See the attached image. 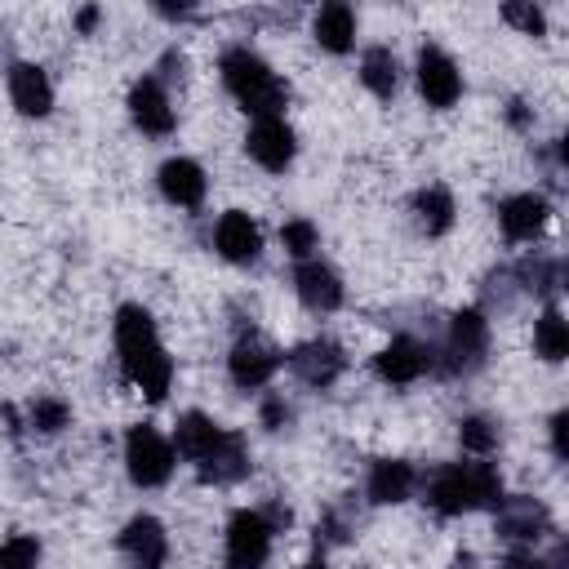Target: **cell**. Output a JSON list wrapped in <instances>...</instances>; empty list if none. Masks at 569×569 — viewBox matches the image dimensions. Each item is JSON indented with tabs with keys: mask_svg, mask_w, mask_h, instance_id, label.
<instances>
[{
	"mask_svg": "<svg viewBox=\"0 0 569 569\" xmlns=\"http://www.w3.org/2000/svg\"><path fill=\"white\" fill-rule=\"evenodd\" d=\"M116 347H120L124 378L147 400H164V391L173 382V360L164 356V347L156 338V325L142 307H120L116 311Z\"/></svg>",
	"mask_w": 569,
	"mask_h": 569,
	"instance_id": "obj_1",
	"label": "cell"
},
{
	"mask_svg": "<svg viewBox=\"0 0 569 569\" xmlns=\"http://www.w3.org/2000/svg\"><path fill=\"white\" fill-rule=\"evenodd\" d=\"M427 502L440 516H462L502 502V476L493 462H449L427 480Z\"/></svg>",
	"mask_w": 569,
	"mask_h": 569,
	"instance_id": "obj_2",
	"label": "cell"
},
{
	"mask_svg": "<svg viewBox=\"0 0 569 569\" xmlns=\"http://www.w3.org/2000/svg\"><path fill=\"white\" fill-rule=\"evenodd\" d=\"M222 84L258 120L262 116H280V107L289 102V89L280 84V76L258 53H249V49H227L222 53Z\"/></svg>",
	"mask_w": 569,
	"mask_h": 569,
	"instance_id": "obj_3",
	"label": "cell"
},
{
	"mask_svg": "<svg viewBox=\"0 0 569 569\" xmlns=\"http://www.w3.org/2000/svg\"><path fill=\"white\" fill-rule=\"evenodd\" d=\"M124 462H129L133 485L156 489V485H164L169 471H173V449H169V440H164L156 427L142 422V427H129V436H124Z\"/></svg>",
	"mask_w": 569,
	"mask_h": 569,
	"instance_id": "obj_4",
	"label": "cell"
},
{
	"mask_svg": "<svg viewBox=\"0 0 569 569\" xmlns=\"http://www.w3.org/2000/svg\"><path fill=\"white\" fill-rule=\"evenodd\" d=\"M271 525L262 511H236L227 525V569H262L271 556Z\"/></svg>",
	"mask_w": 569,
	"mask_h": 569,
	"instance_id": "obj_5",
	"label": "cell"
},
{
	"mask_svg": "<svg viewBox=\"0 0 569 569\" xmlns=\"http://www.w3.org/2000/svg\"><path fill=\"white\" fill-rule=\"evenodd\" d=\"M485 351H489V320L480 311H458L449 325V342H445V356H449L445 369L471 373V369H480Z\"/></svg>",
	"mask_w": 569,
	"mask_h": 569,
	"instance_id": "obj_6",
	"label": "cell"
},
{
	"mask_svg": "<svg viewBox=\"0 0 569 569\" xmlns=\"http://www.w3.org/2000/svg\"><path fill=\"white\" fill-rule=\"evenodd\" d=\"M418 89H422V98H427L431 107H453V102H458L462 76H458V67H453V58H449L445 49L427 44V49L418 53Z\"/></svg>",
	"mask_w": 569,
	"mask_h": 569,
	"instance_id": "obj_7",
	"label": "cell"
},
{
	"mask_svg": "<svg viewBox=\"0 0 569 569\" xmlns=\"http://www.w3.org/2000/svg\"><path fill=\"white\" fill-rule=\"evenodd\" d=\"M244 147H249V156H253L262 169H271V173L289 169V160H293V151H298L293 129H289L280 116H262V120H253Z\"/></svg>",
	"mask_w": 569,
	"mask_h": 569,
	"instance_id": "obj_8",
	"label": "cell"
},
{
	"mask_svg": "<svg viewBox=\"0 0 569 569\" xmlns=\"http://www.w3.org/2000/svg\"><path fill=\"white\" fill-rule=\"evenodd\" d=\"M342 365H347V356H342V347L329 342V338H311V342H302V347L289 351V369H293L307 387H329V382L342 373Z\"/></svg>",
	"mask_w": 569,
	"mask_h": 569,
	"instance_id": "obj_9",
	"label": "cell"
},
{
	"mask_svg": "<svg viewBox=\"0 0 569 569\" xmlns=\"http://www.w3.org/2000/svg\"><path fill=\"white\" fill-rule=\"evenodd\" d=\"M373 369H378V378H387V382L405 387V382L422 378L427 369H436V356H431V347H422V342H413V338H396L391 347H382V351H378Z\"/></svg>",
	"mask_w": 569,
	"mask_h": 569,
	"instance_id": "obj_10",
	"label": "cell"
},
{
	"mask_svg": "<svg viewBox=\"0 0 569 569\" xmlns=\"http://www.w3.org/2000/svg\"><path fill=\"white\" fill-rule=\"evenodd\" d=\"M120 551H124V560H129L133 569H160L164 556H169V538H164L160 520L133 516V520L124 525V533H120Z\"/></svg>",
	"mask_w": 569,
	"mask_h": 569,
	"instance_id": "obj_11",
	"label": "cell"
},
{
	"mask_svg": "<svg viewBox=\"0 0 569 569\" xmlns=\"http://www.w3.org/2000/svg\"><path fill=\"white\" fill-rule=\"evenodd\" d=\"M129 116H133V124L142 129V133H151V138H164L169 129H173V107H169V93L160 89V80H138L133 89H129Z\"/></svg>",
	"mask_w": 569,
	"mask_h": 569,
	"instance_id": "obj_12",
	"label": "cell"
},
{
	"mask_svg": "<svg viewBox=\"0 0 569 569\" xmlns=\"http://www.w3.org/2000/svg\"><path fill=\"white\" fill-rule=\"evenodd\" d=\"M213 244H218V253L227 258V262H253L258 253H262V231L253 227V218L249 213H240V209H231V213H222L218 218V231H213Z\"/></svg>",
	"mask_w": 569,
	"mask_h": 569,
	"instance_id": "obj_13",
	"label": "cell"
},
{
	"mask_svg": "<svg viewBox=\"0 0 569 569\" xmlns=\"http://www.w3.org/2000/svg\"><path fill=\"white\" fill-rule=\"evenodd\" d=\"M551 529V516L533 498H502L498 502V533L511 542H538Z\"/></svg>",
	"mask_w": 569,
	"mask_h": 569,
	"instance_id": "obj_14",
	"label": "cell"
},
{
	"mask_svg": "<svg viewBox=\"0 0 569 569\" xmlns=\"http://www.w3.org/2000/svg\"><path fill=\"white\" fill-rule=\"evenodd\" d=\"M276 365H280V356H276L258 333H249V338H240V342L231 347V382L244 387V391L262 387V382L276 373Z\"/></svg>",
	"mask_w": 569,
	"mask_h": 569,
	"instance_id": "obj_15",
	"label": "cell"
},
{
	"mask_svg": "<svg viewBox=\"0 0 569 569\" xmlns=\"http://www.w3.org/2000/svg\"><path fill=\"white\" fill-rule=\"evenodd\" d=\"M196 471H200V480H209V485H236V480L249 471V449H244V440H240L236 431H222L218 445L196 462Z\"/></svg>",
	"mask_w": 569,
	"mask_h": 569,
	"instance_id": "obj_16",
	"label": "cell"
},
{
	"mask_svg": "<svg viewBox=\"0 0 569 569\" xmlns=\"http://www.w3.org/2000/svg\"><path fill=\"white\" fill-rule=\"evenodd\" d=\"M293 284H298L302 307H311V311H333V307H342V280H338V271L325 267V262H302V267L293 271Z\"/></svg>",
	"mask_w": 569,
	"mask_h": 569,
	"instance_id": "obj_17",
	"label": "cell"
},
{
	"mask_svg": "<svg viewBox=\"0 0 569 569\" xmlns=\"http://www.w3.org/2000/svg\"><path fill=\"white\" fill-rule=\"evenodd\" d=\"M9 98H13V107H18L22 116H49V107H53V84H49V76H44L40 67L18 62V67L9 71Z\"/></svg>",
	"mask_w": 569,
	"mask_h": 569,
	"instance_id": "obj_18",
	"label": "cell"
},
{
	"mask_svg": "<svg viewBox=\"0 0 569 569\" xmlns=\"http://www.w3.org/2000/svg\"><path fill=\"white\" fill-rule=\"evenodd\" d=\"M547 213H551L547 200L533 196V191H525V196L502 200L498 222H502V236H507V240H533V236L547 227Z\"/></svg>",
	"mask_w": 569,
	"mask_h": 569,
	"instance_id": "obj_19",
	"label": "cell"
},
{
	"mask_svg": "<svg viewBox=\"0 0 569 569\" xmlns=\"http://www.w3.org/2000/svg\"><path fill=\"white\" fill-rule=\"evenodd\" d=\"M160 191H164V200L196 209L204 200V169L196 160H164L160 164Z\"/></svg>",
	"mask_w": 569,
	"mask_h": 569,
	"instance_id": "obj_20",
	"label": "cell"
},
{
	"mask_svg": "<svg viewBox=\"0 0 569 569\" xmlns=\"http://www.w3.org/2000/svg\"><path fill=\"white\" fill-rule=\"evenodd\" d=\"M218 436H222V427L213 422V418H204V413H182L178 418V427H173V449H178V458H187V462H200L213 445H218Z\"/></svg>",
	"mask_w": 569,
	"mask_h": 569,
	"instance_id": "obj_21",
	"label": "cell"
},
{
	"mask_svg": "<svg viewBox=\"0 0 569 569\" xmlns=\"http://www.w3.org/2000/svg\"><path fill=\"white\" fill-rule=\"evenodd\" d=\"M413 485H418V476H413V467L400 462V458H382V462H373V471H369V498H373V502H405V498L413 493Z\"/></svg>",
	"mask_w": 569,
	"mask_h": 569,
	"instance_id": "obj_22",
	"label": "cell"
},
{
	"mask_svg": "<svg viewBox=\"0 0 569 569\" xmlns=\"http://www.w3.org/2000/svg\"><path fill=\"white\" fill-rule=\"evenodd\" d=\"M316 40H320V49H329V53H347V49L356 44V13H351V4H342V0L325 4V9L316 13Z\"/></svg>",
	"mask_w": 569,
	"mask_h": 569,
	"instance_id": "obj_23",
	"label": "cell"
},
{
	"mask_svg": "<svg viewBox=\"0 0 569 569\" xmlns=\"http://www.w3.org/2000/svg\"><path fill=\"white\" fill-rule=\"evenodd\" d=\"M360 80H365V89H369V93L391 98V93H396V84H400L396 53H391V49H382V44L365 49V58H360Z\"/></svg>",
	"mask_w": 569,
	"mask_h": 569,
	"instance_id": "obj_24",
	"label": "cell"
},
{
	"mask_svg": "<svg viewBox=\"0 0 569 569\" xmlns=\"http://www.w3.org/2000/svg\"><path fill=\"white\" fill-rule=\"evenodd\" d=\"M413 213H418V227L427 236H445L453 227V196L445 187H422L413 196Z\"/></svg>",
	"mask_w": 569,
	"mask_h": 569,
	"instance_id": "obj_25",
	"label": "cell"
},
{
	"mask_svg": "<svg viewBox=\"0 0 569 569\" xmlns=\"http://www.w3.org/2000/svg\"><path fill=\"white\" fill-rule=\"evenodd\" d=\"M533 351L542 360H565L569 356V325H565V316L556 307H547L538 316V325H533Z\"/></svg>",
	"mask_w": 569,
	"mask_h": 569,
	"instance_id": "obj_26",
	"label": "cell"
},
{
	"mask_svg": "<svg viewBox=\"0 0 569 569\" xmlns=\"http://www.w3.org/2000/svg\"><path fill=\"white\" fill-rule=\"evenodd\" d=\"M67 418H71V409H67L62 400H53V396H40V400L27 409V427H31V431H40V436L62 431V427H67Z\"/></svg>",
	"mask_w": 569,
	"mask_h": 569,
	"instance_id": "obj_27",
	"label": "cell"
},
{
	"mask_svg": "<svg viewBox=\"0 0 569 569\" xmlns=\"http://www.w3.org/2000/svg\"><path fill=\"white\" fill-rule=\"evenodd\" d=\"M280 244H284V253H293V258H311V249L320 244V231L307 222V218H293V222H284L280 227Z\"/></svg>",
	"mask_w": 569,
	"mask_h": 569,
	"instance_id": "obj_28",
	"label": "cell"
},
{
	"mask_svg": "<svg viewBox=\"0 0 569 569\" xmlns=\"http://www.w3.org/2000/svg\"><path fill=\"white\" fill-rule=\"evenodd\" d=\"M36 565H40V542L31 533L0 542V569H36Z\"/></svg>",
	"mask_w": 569,
	"mask_h": 569,
	"instance_id": "obj_29",
	"label": "cell"
},
{
	"mask_svg": "<svg viewBox=\"0 0 569 569\" xmlns=\"http://www.w3.org/2000/svg\"><path fill=\"white\" fill-rule=\"evenodd\" d=\"M458 440H462V449H471V453H489V449L498 445V427H493L489 418H462V422H458Z\"/></svg>",
	"mask_w": 569,
	"mask_h": 569,
	"instance_id": "obj_30",
	"label": "cell"
},
{
	"mask_svg": "<svg viewBox=\"0 0 569 569\" xmlns=\"http://www.w3.org/2000/svg\"><path fill=\"white\" fill-rule=\"evenodd\" d=\"M556 262H547V258H525L520 262V280H525V289L529 293H551L556 289Z\"/></svg>",
	"mask_w": 569,
	"mask_h": 569,
	"instance_id": "obj_31",
	"label": "cell"
},
{
	"mask_svg": "<svg viewBox=\"0 0 569 569\" xmlns=\"http://www.w3.org/2000/svg\"><path fill=\"white\" fill-rule=\"evenodd\" d=\"M502 18H507L511 27H520L525 36H542V27H547L542 13H538L533 4H520V0H507V4H502Z\"/></svg>",
	"mask_w": 569,
	"mask_h": 569,
	"instance_id": "obj_32",
	"label": "cell"
},
{
	"mask_svg": "<svg viewBox=\"0 0 569 569\" xmlns=\"http://www.w3.org/2000/svg\"><path fill=\"white\" fill-rule=\"evenodd\" d=\"M284 418H289L284 400H276V396H271V400L262 405V422H267V427H284Z\"/></svg>",
	"mask_w": 569,
	"mask_h": 569,
	"instance_id": "obj_33",
	"label": "cell"
},
{
	"mask_svg": "<svg viewBox=\"0 0 569 569\" xmlns=\"http://www.w3.org/2000/svg\"><path fill=\"white\" fill-rule=\"evenodd\" d=\"M502 569H547V560H538V556H529V551H511V556L502 560Z\"/></svg>",
	"mask_w": 569,
	"mask_h": 569,
	"instance_id": "obj_34",
	"label": "cell"
},
{
	"mask_svg": "<svg viewBox=\"0 0 569 569\" xmlns=\"http://www.w3.org/2000/svg\"><path fill=\"white\" fill-rule=\"evenodd\" d=\"M565 427H569V413H556V418H551V445H556V458H565Z\"/></svg>",
	"mask_w": 569,
	"mask_h": 569,
	"instance_id": "obj_35",
	"label": "cell"
},
{
	"mask_svg": "<svg viewBox=\"0 0 569 569\" xmlns=\"http://www.w3.org/2000/svg\"><path fill=\"white\" fill-rule=\"evenodd\" d=\"M93 22H98V9H80V31H93Z\"/></svg>",
	"mask_w": 569,
	"mask_h": 569,
	"instance_id": "obj_36",
	"label": "cell"
},
{
	"mask_svg": "<svg viewBox=\"0 0 569 569\" xmlns=\"http://www.w3.org/2000/svg\"><path fill=\"white\" fill-rule=\"evenodd\" d=\"M307 569H329V565H325V560H311V565H307Z\"/></svg>",
	"mask_w": 569,
	"mask_h": 569,
	"instance_id": "obj_37",
	"label": "cell"
}]
</instances>
